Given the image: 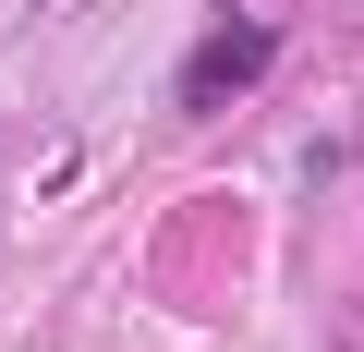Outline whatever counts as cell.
<instances>
[{"label":"cell","mask_w":364,"mask_h":352,"mask_svg":"<svg viewBox=\"0 0 364 352\" xmlns=\"http://www.w3.org/2000/svg\"><path fill=\"white\" fill-rule=\"evenodd\" d=\"M267 61H279V37H267L255 13H219V25H207V49L182 61V110H195V122H207V110H231Z\"/></svg>","instance_id":"1"}]
</instances>
